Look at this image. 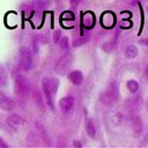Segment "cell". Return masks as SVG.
<instances>
[{
  "label": "cell",
  "mask_w": 148,
  "mask_h": 148,
  "mask_svg": "<svg viewBox=\"0 0 148 148\" xmlns=\"http://www.w3.org/2000/svg\"><path fill=\"white\" fill-rule=\"evenodd\" d=\"M59 45L61 47V50H68L69 47V42L67 37H61V39L59 40Z\"/></svg>",
  "instance_id": "19"
},
{
  "label": "cell",
  "mask_w": 148,
  "mask_h": 148,
  "mask_svg": "<svg viewBox=\"0 0 148 148\" xmlns=\"http://www.w3.org/2000/svg\"><path fill=\"white\" fill-rule=\"evenodd\" d=\"M82 0H69V2H71V5L73 6V7H76L80 2H81Z\"/></svg>",
  "instance_id": "23"
},
{
  "label": "cell",
  "mask_w": 148,
  "mask_h": 148,
  "mask_svg": "<svg viewBox=\"0 0 148 148\" xmlns=\"http://www.w3.org/2000/svg\"><path fill=\"white\" fill-rule=\"evenodd\" d=\"M138 53H139V50H138V47H136L135 45H133V44L128 45V46L126 47V50H125V54H126L127 58H135V57L138 56Z\"/></svg>",
  "instance_id": "15"
},
{
  "label": "cell",
  "mask_w": 148,
  "mask_h": 148,
  "mask_svg": "<svg viewBox=\"0 0 148 148\" xmlns=\"http://www.w3.org/2000/svg\"><path fill=\"white\" fill-rule=\"evenodd\" d=\"M131 121H132V128L135 131L136 134H139V133L142 131V123H141L140 117H138V116H133L132 119H131Z\"/></svg>",
  "instance_id": "13"
},
{
  "label": "cell",
  "mask_w": 148,
  "mask_h": 148,
  "mask_svg": "<svg viewBox=\"0 0 148 148\" xmlns=\"http://www.w3.org/2000/svg\"><path fill=\"white\" fill-rule=\"evenodd\" d=\"M8 82V74L6 68L0 64V87H6Z\"/></svg>",
  "instance_id": "14"
},
{
  "label": "cell",
  "mask_w": 148,
  "mask_h": 148,
  "mask_svg": "<svg viewBox=\"0 0 148 148\" xmlns=\"http://www.w3.org/2000/svg\"><path fill=\"white\" fill-rule=\"evenodd\" d=\"M140 44H142V45H146V46H148V39H142V40H140Z\"/></svg>",
  "instance_id": "25"
},
{
  "label": "cell",
  "mask_w": 148,
  "mask_h": 148,
  "mask_svg": "<svg viewBox=\"0 0 148 148\" xmlns=\"http://www.w3.org/2000/svg\"><path fill=\"white\" fill-rule=\"evenodd\" d=\"M0 147H2V148H7V147H8V145L3 141V139H2L1 136H0Z\"/></svg>",
  "instance_id": "24"
},
{
  "label": "cell",
  "mask_w": 148,
  "mask_h": 148,
  "mask_svg": "<svg viewBox=\"0 0 148 148\" xmlns=\"http://www.w3.org/2000/svg\"><path fill=\"white\" fill-rule=\"evenodd\" d=\"M67 77H68V80H69L73 84H75V86H80V84L82 83V81H83V74H82L81 71H77V69L69 72L68 75H67Z\"/></svg>",
  "instance_id": "10"
},
{
  "label": "cell",
  "mask_w": 148,
  "mask_h": 148,
  "mask_svg": "<svg viewBox=\"0 0 148 148\" xmlns=\"http://www.w3.org/2000/svg\"><path fill=\"white\" fill-rule=\"evenodd\" d=\"M146 74H147V77H148V66L146 67Z\"/></svg>",
  "instance_id": "27"
},
{
  "label": "cell",
  "mask_w": 148,
  "mask_h": 148,
  "mask_svg": "<svg viewBox=\"0 0 148 148\" xmlns=\"http://www.w3.org/2000/svg\"><path fill=\"white\" fill-rule=\"evenodd\" d=\"M61 21H74V14L72 12H65L61 14Z\"/></svg>",
  "instance_id": "18"
},
{
  "label": "cell",
  "mask_w": 148,
  "mask_h": 148,
  "mask_svg": "<svg viewBox=\"0 0 148 148\" xmlns=\"http://www.w3.org/2000/svg\"><path fill=\"white\" fill-rule=\"evenodd\" d=\"M81 23L86 29H90L95 25V14L90 10L81 14Z\"/></svg>",
  "instance_id": "6"
},
{
  "label": "cell",
  "mask_w": 148,
  "mask_h": 148,
  "mask_svg": "<svg viewBox=\"0 0 148 148\" xmlns=\"http://www.w3.org/2000/svg\"><path fill=\"white\" fill-rule=\"evenodd\" d=\"M34 2L38 8H45L50 5V0H34Z\"/></svg>",
  "instance_id": "20"
},
{
  "label": "cell",
  "mask_w": 148,
  "mask_h": 148,
  "mask_svg": "<svg viewBox=\"0 0 148 148\" xmlns=\"http://www.w3.org/2000/svg\"><path fill=\"white\" fill-rule=\"evenodd\" d=\"M86 131H87L88 136L95 138V135H96V127H95L94 120H92L91 118H88V119L86 120Z\"/></svg>",
  "instance_id": "12"
},
{
  "label": "cell",
  "mask_w": 148,
  "mask_h": 148,
  "mask_svg": "<svg viewBox=\"0 0 148 148\" xmlns=\"http://www.w3.org/2000/svg\"><path fill=\"white\" fill-rule=\"evenodd\" d=\"M72 62H73V58H72L71 54H65V56H62V57L57 61V64H56V66H54L56 73H58V74H60V75L65 74V73L69 69Z\"/></svg>",
  "instance_id": "4"
},
{
  "label": "cell",
  "mask_w": 148,
  "mask_h": 148,
  "mask_svg": "<svg viewBox=\"0 0 148 148\" xmlns=\"http://www.w3.org/2000/svg\"><path fill=\"white\" fill-rule=\"evenodd\" d=\"M89 35H82V36H80L79 38H75L74 40H73V46H75V47H79V46H81V45H84L86 43H88L89 42Z\"/></svg>",
  "instance_id": "16"
},
{
  "label": "cell",
  "mask_w": 148,
  "mask_h": 148,
  "mask_svg": "<svg viewBox=\"0 0 148 148\" xmlns=\"http://www.w3.org/2000/svg\"><path fill=\"white\" fill-rule=\"evenodd\" d=\"M73 146H74V147H81V143L77 142V141H74V142H73Z\"/></svg>",
  "instance_id": "26"
},
{
  "label": "cell",
  "mask_w": 148,
  "mask_h": 148,
  "mask_svg": "<svg viewBox=\"0 0 148 148\" xmlns=\"http://www.w3.org/2000/svg\"><path fill=\"white\" fill-rule=\"evenodd\" d=\"M116 23V16L112 12H105L101 16V24L104 28H112Z\"/></svg>",
  "instance_id": "7"
},
{
  "label": "cell",
  "mask_w": 148,
  "mask_h": 148,
  "mask_svg": "<svg viewBox=\"0 0 148 148\" xmlns=\"http://www.w3.org/2000/svg\"><path fill=\"white\" fill-rule=\"evenodd\" d=\"M60 39H61V32H60V30H56L53 32V42L54 43H59Z\"/></svg>",
  "instance_id": "22"
},
{
  "label": "cell",
  "mask_w": 148,
  "mask_h": 148,
  "mask_svg": "<svg viewBox=\"0 0 148 148\" xmlns=\"http://www.w3.org/2000/svg\"><path fill=\"white\" fill-rule=\"evenodd\" d=\"M20 62H21V67L23 71L28 72L31 69L32 67V56L31 52L29 51V49L27 47H21L20 50Z\"/></svg>",
  "instance_id": "5"
},
{
  "label": "cell",
  "mask_w": 148,
  "mask_h": 148,
  "mask_svg": "<svg viewBox=\"0 0 148 148\" xmlns=\"http://www.w3.org/2000/svg\"><path fill=\"white\" fill-rule=\"evenodd\" d=\"M14 89H15V94L18 97L27 98L30 92V86H29L28 80L21 74L16 75L15 81H14Z\"/></svg>",
  "instance_id": "2"
},
{
  "label": "cell",
  "mask_w": 148,
  "mask_h": 148,
  "mask_svg": "<svg viewBox=\"0 0 148 148\" xmlns=\"http://www.w3.org/2000/svg\"><path fill=\"white\" fill-rule=\"evenodd\" d=\"M74 97L72 96H65L62 98H60L59 101V106L61 109V111L64 112H68L69 110H72V108L74 106Z\"/></svg>",
  "instance_id": "9"
},
{
  "label": "cell",
  "mask_w": 148,
  "mask_h": 148,
  "mask_svg": "<svg viewBox=\"0 0 148 148\" xmlns=\"http://www.w3.org/2000/svg\"><path fill=\"white\" fill-rule=\"evenodd\" d=\"M126 87H127V89H128L132 94H135V92L139 90V83H138V81H135V80H128V81L126 82Z\"/></svg>",
  "instance_id": "17"
},
{
  "label": "cell",
  "mask_w": 148,
  "mask_h": 148,
  "mask_svg": "<svg viewBox=\"0 0 148 148\" xmlns=\"http://www.w3.org/2000/svg\"><path fill=\"white\" fill-rule=\"evenodd\" d=\"M14 101L0 90V108L5 111H12L14 109Z\"/></svg>",
  "instance_id": "8"
},
{
  "label": "cell",
  "mask_w": 148,
  "mask_h": 148,
  "mask_svg": "<svg viewBox=\"0 0 148 148\" xmlns=\"http://www.w3.org/2000/svg\"><path fill=\"white\" fill-rule=\"evenodd\" d=\"M147 109H148V104H147Z\"/></svg>",
  "instance_id": "28"
},
{
  "label": "cell",
  "mask_w": 148,
  "mask_h": 148,
  "mask_svg": "<svg viewBox=\"0 0 148 148\" xmlns=\"http://www.w3.org/2000/svg\"><path fill=\"white\" fill-rule=\"evenodd\" d=\"M7 124H8V126H9L12 130L16 131V130L21 126L22 119H21L20 116H17V114H15V113H12V114H9V116L7 117Z\"/></svg>",
  "instance_id": "11"
},
{
  "label": "cell",
  "mask_w": 148,
  "mask_h": 148,
  "mask_svg": "<svg viewBox=\"0 0 148 148\" xmlns=\"http://www.w3.org/2000/svg\"><path fill=\"white\" fill-rule=\"evenodd\" d=\"M58 86H59V81L58 79H49V77H44L42 80V89H43V94L46 98V103L47 105L53 109V96L56 95V92L58 91Z\"/></svg>",
  "instance_id": "1"
},
{
  "label": "cell",
  "mask_w": 148,
  "mask_h": 148,
  "mask_svg": "<svg viewBox=\"0 0 148 148\" xmlns=\"http://www.w3.org/2000/svg\"><path fill=\"white\" fill-rule=\"evenodd\" d=\"M103 50L105 51V52H111L112 50H113V47H114V44L113 43H111V42H109V43H105V44H103Z\"/></svg>",
  "instance_id": "21"
},
{
  "label": "cell",
  "mask_w": 148,
  "mask_h": 148,
  "mask_svg": "<svg viewBox=\"0 0 148 148\" xmlns=\"http://www.w3.org/2000/svg\"><path fill=\"white\" fill-rule=\"evenodd\" d=\"M147 9H148V8H147Z\"/></svg>",
  "instance_id": "29"
},
{
  "label": "cell",
  "mask_w": 148,
  "mask_h": 148,
  "mask_svg": "<svg viewBox=\"0 0 148 148\" xmlns=\"http://www.w3.org/2000/svg\"><path fill=\"white\" fill-rule=\"evenodd\" d=\"M119 96V87L118 83L116 81H112L109 87L106 88V90L102 94L101 98L105 104H111L112 102H114Z\"/></svg>",
  "instance_id": "3"
}]
</instances>
